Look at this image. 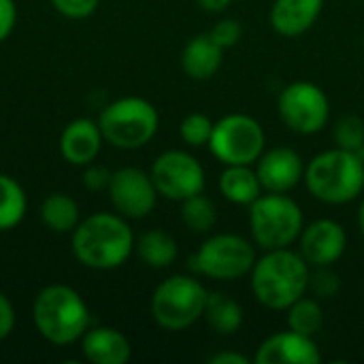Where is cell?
Here are the masks:
<instances>
[{
    "label": "cell",
    "mask_w": 364,
    "mask_h": 364,
    "mask_svg": "<svg viewBox=\"0 0 364 364\" xmlns=\"http://www.w3.org/2000/svg\"><path fill=\"white\" fill-rule=\"evenodd\" d=\"M220 192L235 205H252L262 194V186L247 164H232L220 175Z\"/></svg>",
    "instance_id": "cell-21"
},
{
    "label": "cell",
    "mask_w": 364,
    "mask_h": 364,
    "mask_svg": "<svg viewBox=\"0 0 364 364\" xmlns=\"http://www.w3.org/2000/svg\"><path fill=\"white\" fill-rule=\"evenodd\" d=\"M196 2H198L200 9L207 11V13H222V11L228 9V4H230L232 0H196Z\"/></svg>",
    "instance_id": "cell-36"
},
{
    "label": "cell",
    "mask_w": 364,
    "mask_h": 364,
    "mask_svg": "<svg viewBox=\"0 0 364 364\" xmlns=\"http://www.w3.org/2000/svg\"><path fill=\"white\" fill-rule=\"evenodd\" d=\"M17 23V4L15 0H0V43L6 41Z\"/></svg>",
    "instance_id": "cell-34"
},
{
    "label": "cell",
    "mask_w": 364,
    "mask_h": 364,
    "mask_svg": "<svg viewBox=\"0 0 364 364\" xmlns=\"http://www.w3.org/2000/svg\"><path fill=\"white\" fill-rule=\"evenodd\" d=\"M53 9L68 19H85L96 13L100 0H51Z\"/></svg>",
    "instance_id": "cell-30"
},
{
    "label": "cell",
    "mask_w": 364,
    "mask_h": 364,
    "mask_svg": "<svg viewBox=\"0 0 364 364\" xmlns=\"http://www.w3.org/2000/svg\"><path fill=\"white\" fill-rule=\"evenodd\" d=\"M241 23L237 19H222L218 21L213 28H211V38L222 47V49H228V47H235L241 38Z\"/></svg>",
    "instance_id": "cell-31"
},
{
    "label": "cell",
    "mask_w": 364,
    "mask_h": 364,
    "mask_svg": "<svg viewBox=\"0 0 364 364\" xmlns=\"http://www.w3.org/2000/svg\"><path fill=\"white\" fill-rule=\"evenodd\" d=\"M134 252L141 258V262L151 269H168L179 256L177 241L160 228L145 230L134 241Z\"/></svg>",
    "instance_id": "cell-22"
},
{
    "label": "cell",
    "mask_w": 364,
    "mask_h": 364,
    "mask_svg": "<svg viewBox=\"0 0 364 364\" xmlns=\"http://www.w3.org/2000/svg\"><path fill=\"white\" fill-rule=\"evenodd\" d=\"M303 228V211L299 203L286 194H260L250 205L252 239L264 252L290 247L301 237Z\"/></svg>",
    "instance_id": "cell-6"
},
{
    "label": "cell",
    "mask_w": 364,
    "mask_h": 364,
    "mask_svg": "<svg viewBox=\"0 0 364 364\" xmlns=\"http://www.w3.org/2000/svg\"><path fill=\"white\" fill-rule=\"evenodd\" d=\"M309 290L316 299H335L341 290V279L333 267H316L309 277Z\"/></svg>",
    "instance_id": "cell-29"
},
{
    "label": "cell",
    "mask_w": 364,
    "mask_h": 364,
    "mask_svg": "<svg viewBox=\"0 0 364 364\" xmlns=\"http://www.w3.org/2000/svg\"><path fill=\"white\" fill-rule=\"evenodd\" d=\"M324 0H275L269 13L271 28L282 36L305 34L320 17Z\"/></svg>",
    "instance_id": "cell-18"
},
{
    "label": "cell",
    "mask_w": 364,
    "mask_h": 364,
    "mask_svg": "<svg viewBox=\"0 0 364 364\" xmlns=\"http://www.w3.org/2000/svg\"><path fill=\"white\" fill-rule=\"evenodd\" d=\"M107 192L113 209L126 220L147 218L156 209L160 196L151 175L136 166H122L113 171Z\"/></svg>",
    "instance_id": "cell-12"
},
{
    "label": "cell",
    "mask_w": 364,
    "mask_h": 364,
    "mask_svg": "<svg viewBox=\"0 0 364 364\" xmlns=\"http://www.w3.org/2000/svg\"><path fill=\"white\" fill-rule=\"evenodd\" d=\"M79 346L83 358L92 364H126L132 358L128 337L113 326H90Z\"/></svg>",
    "instance_id": "cell-17"
},
{
    "label": "cell",
    "mask_w": 364,
    "mask_h": 364,
    "mask_svg": "<svg viewBox=\"0 0 364 364\" xmlns=\"http://www.w3.org/2000/svg\"><path fill=\"white\" fill-rule=\"evenodd\" d=\"M211 364H250V358L243 356V354H237V352H220L215 356L209 358Z\"/></svg>",
    "instance_id": "cell-35"
},
{
    "label": "cell",
    "mask_w": 364,
    "mask_h": 364,
    "mask_svg": "<svg viewBox=\"0 0 364 364\" xmlns=\"http://www.w3.org/2000/svg\"><path fill=\"white\" fill-rule=\"evenodd\" d=\"M98 126L105 143L117 149H141L158 132V109L141 96H124L109 102L100 115Z\"/></svg>",
    "instance_id": "cell-5"
},
{
    "label": "cell",
    "mask_w": 364,
    "mask_h": 364,
    "mask_svg": "<svg viewBox=\"0 0 364 364\" xmlns=\"http://www.w3.org/2000/svg\"><path fill=\"white\" fill-rule=\"evenodd\" d=\"M207 296L209 292L198 279L190 275H171L160 282L151 294V318L164 331H186L203 318Z\"/></svg>",
    "instance_id": "cell-7"
},
{
    "label": "cell",
    "mask_w": 364,
    "mask_h": 364,
    "mask_svg": "<svg viewBox=\"0 0 364 364\" xmlns=\"http://www.w3.org/2000/svg\"><path fill=\"white\" fill-rule=\"evenodd\" d=\"M158 194L166 200L181 203L205 190V168L188 151L168 149L160 154L149 171Z\"/></svg>",
    "instance_id": "cell-11"
},
{
    "label": "cell",
    "mask_w": 364,
    "mask_h": 364,
    "mask_svg": "<svg viewBox=\"0 0 364 364\" xmlns=\"http://www.w3.org/2000/svg\"><path fill=\"white\" fill-rule=\"evenodd\" d=\"M277 113L292 132L316 134L328 124L331 102L320 85L309 81H296L279 92Z\"/></svg>",
    "instance_id": "cell-10"
},
{
    "label": "cell",
    "mask_w": 364,
    "mask_h": 364,
    "mask_svg": "<svg viewBox=\"0 0 364 364\" xmlns=\"http://www.w3.org/2000/svg\"><path fill=\"white\" fill-rule=\"evenodd\" d=\"M213 124L215 122H211V117H207L205 113H190L179 124V134H181L186 145L203 147V145H209V139H211V132H213Z\"/></svg>",
    "instance_id": "cell-27"
},
{
    "label": "cell",
    "mask_w": 364,
    "mask_h": 364,
    "mask_svg": "<svg viewBox=\"0 0 364 364\" xmlns=\"http://www.w3.org/2000/svg\"><path fill=\"white\" fill-rule=\"evenodd\" d=\"M358 226H360V232H363L364 237V200L363 205H360V209H358Z\"/></svg>",
    "instance_id": "cell-37"
},
{
    "label": "cell",
    "mask_w": 364,
    "mask_h": 364,
    "mask_svg": "<svg viewBox=\"0 0 364 364\" xmlns=\"http://www.w3.org/2000/svg\"><path fill=\"white\" fill-rule=\"evenodd\" d=\"M224 49L211 38V34H198L188 41L181 51V68L194 81L211 79L222 66Z\"/></svg>",
    "instance_id": "cell-19"
},
{
    "label": "cell",
    "mask_w": 364,
    "mask_h": 364,
    "mask_svg": "<svg viewBox=\"0 0 364 364\" xmlns=\"http://www.w3.org/2000/svg\"><path fill=\"white\" fill-rule=\"evenodd\" d=\"M256 262L254 245L241 235H213L190 258V269L218 282H235L252 273Z\"/></svg>",
    "instance_id": "cell-8"
},
{
    "label": "cell",
    "mask_w": 364,
    "mask_h": 364,
    "mask_svg": "<svg viewBox=\"0 0 364 364\" xmlns=\"http://www.w3.org/2000/svg\"><path fill=\"white\" fill-rule=\"evenodd\" d=\"M301 256L309 267H333L348 247V235L343 226L335 220H316L303 228Z\"/></svg>",
    "instance_id": "cell-13"
},
{
    "label": "cell",
    "mask_w": 364,
    "mask_h": 364,
    "mask_svg": "<svg viewBox=\"0 0 364 364\" xmlns=\"http://www.w3.org/2000/svg\"><path fill=\"white\" fill-rule=\"evenodd\" d=\"M267 134L262 126L243 113H230L213 124L209 139L211 154L226 166L254 164L264 154Z\"/></svg>",
    "instance_id": "cell-9"
},
{
    "label": "cell",
    "mask_w": 364,
    "mask_h": 364,
    "mask_svg": "<svg viewBox=\"0 0 364 364\" xmlns=\"http://www.w3.org/2000/svg\"><path fill=\"white\" fill-rule=\"evenodd\" d=\"M256 175L260 179L262 190L286 194L294 190L305 177V164H303V158L294 149L275 147L258 158Z\"/></svg>",
    "instance_id": "cell-15"
},
{
    "label": "cell",
    "mask_w": 364,
    "mask_h": 364,
    "mask_svg": "<svg viewBox=\"0 0 364 364\" xmlns=\"http://www.w3.org/2000/svg\"><path fill=\"white\" fill-rule=\"evenodd\" d=\"M309 194L326 205H346L364 190V158L350 149H326L305 166Z\"/></svg>",
    "instance_id": "cell-4"
},
{
    "label": "cell",
    "mask_w": 364,
    "mask_h": 364,
    "mask_svg": "<svg viewBox=\"0 0 364 364\" xmlns=\"http://www.w3.org/2000/svg\"><path fill=\"white\" fill-rule=\"evenodd\" d=\"M15 307L11 303V299L0 290V341H4L6 337H11V333L15 331Z\"/></svg>",
    "instance_id": "cell-33"
},
{
    "label": "cell",
    "mask_w": 364,
    "mask_h": 364,
    "mask_svg": "<svg viewBox=\"0 0 364 364\" xmlns=\"http://www.w3.org/2000/svg\"><path fill=\"white\" fill-rule=\"evenodd\" d=\"M203 318L218 335H235L243 326L241 305L224 292H209Z\"/></svg>",
    "instance_id": "cell-23"
},
{
    "label": "cell",
    "mask_w": 364,
    "mask_h": 364,
    "mask_svg": "<svg viewBox=\"0 0 364 364\" xmlns=\"http://www.w3.org/2000/svg\"><path fill=\"white\" fill-rule=\"evenodd\" d=\"M32 322L38 335L58 348L79 343L92 324L85 299L66 284L45 286L32 303Z\"/></svg>",
    "instance_id": "cell-3"
},
{
    "label": "cell",
    "mask_w": 364,
    "mask_h": 364,
    "mask_svg": "<svg viewBox=\"0 0 364 364\" xmlns=\"http://www.w3.org/2000/svg\"><path fill=\"white\" fill-rule=\"evenodd\" d=\"M111 171L105 168V166H98V164H85L83 166V175H81V186L87 190V192H102L109 188L111 183Z\"/></svg>",
    "instance_id": "cell-32"
},
{
    "label": "cell",
    "mask_w": 364,
    "mask_h": 364,
    "mask_svg": "<svg viewBox=\"0 0 364 364\" xmlns=\"http://www.w3.org/2000/svg\"><path fill=\"white\" fill-rule=\"evenodd\" d=\"M322 354L314 337L284 331L275 333L260 343L256 350L254 364H320Z\"/></svg>",
    "instance_id": "cell-14"
},
{
    "label": "cell",
    "mask_w": 364,
    "mask_h": 364,
    "mask_svg": "<svg viewBox=\"0 0 364 364\" xmlns=\"http://www.w3.org/2000/svg\"><path fill=\"white\" fill-rule=\"evenodd\" d=\"M38 215H41L43 226L55 235H70L81 222V209L77 200L62 192H53L45 196L41 203Z\"/></svg>",
    "instance_id": "cell-20"
},
{
    "label": "cell",
    "mask_w": 364,
    "mask_h": 364,
    "mask_svg": "<svg viewBox=\"0 0 364 364\" xmlns=\"http://www.w3.org/2000/svg\"><path fill=\"white\" fill-rule=\"evenodd\" d=\"M181 222L186 224V228L190 232L205 235L218 222L215 205L203 192L200 194H194V196L181 200Z\"/></svg>",
    "instance_id": "cell-25"
},
{
    "label": "cell",
    "mask_w": 364,
    "mask_h": 364,
    "mask_svg": "<svg viewBox=\"0 0 364 364\" xmlns=\"http://www.w3.org/2000/svg\"><path fill=\"white\" fill-rule=\"evenodd\" d=\"M311 267L307 260L292 252L269 250L262 258H256L252 269V292L256 301L273 311H286L309 290Z\"/></svg>",
    "instance_id": "cell-2"
},
{
    "label": "cell",
    "mask_w": 364,
    "mask_h": 364,
    "mask_svg": "<svg viewBox=\"0 0 364 364\" xmlns=\"http://www.w3.org/2000/svg\"><path fill=\"white\" fill-rule=\"evenodd\" d=\"M134 232L124 215L100 211L83 218L70 232L73 256L92 271H113L134 252Z\"/></svg>",
    "instance_id": "cell-1"
},
{
    "label": "cell",
    "mask_w": 364,
    "mask_h": 364,
    "mask_svg": "<svg viewBox=\"0 0 364 364\" xmlns=\"http://www.w3.org/2000/svg\"><path fill=\"white\" fill-rule=\"evenodd\" d=\"M335 143L341 149H350L363 156L364 122L358 115H346L335 126Z\"/></svg>",
    "instance_id": "cell-28"
},
{
    "label": "cell",
    "mask_w": 364,
    "mask_h": 364,
    "mask_svg": "<svg viewBox=\"0 0 364 364\" xmlns=\"http://www.w3.org/2000/svg\"><path fill=\"white\" fill-rule=\"evenodd\" d=\"M286 311H288V328L294 333L314 337L316 333H320V328L324 324V311L316 299L301 296Z\"/></svg>",
    "instance_id": "cell-26"
},
{
    "label": "cell",
    "mask_w": 364,
    "mask_h": 364,
    "mask_svg": "<svg viewBox=\"0 0 364 364\" xmlns=\"http://www.w3.org/2000/svg\"><path fill=\"white\" fill-rule=\"evenodd\" d=\"M105 136L100 132L98 122L90 117H77L64 126L58 139V149L60 156L73 164V166H85L92 164L100 149H102Z\"/></svg>",
    "instance_id": "cell-16"
},
{
    "label": "cell",
    "mask_w": 364,
    "mask_h": 364,
    "mask_svg": "<svg viewBox=\"0 0 364 364\" xmlns=\"http://www.w3.org/2000/svg\"><path fill=\"white\" fill-rule=\"evenodd\" d=\"M28 211V196L21 183L6 175L0 173V232L17 228Z\"/></svg>",
    "instance_id": "cell-24"
}]
</instances>
